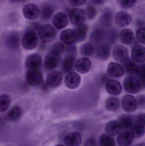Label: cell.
Returning a JSON list of instances; mask_svg holds the SVG:
<instances>
[{"label":"cell","mask_w":145,"mask_h":146,"mask_svg":"<svg viewBox=\"0 0 145 146\" xmlns=\"http://www.w3.org/2000/svg\"><path fill=\"white\" fill-rule=\"evenodd\" d=\"M38 38L34 30H28L23 36L21 41L22 46L24 49L31 50L37 46Z\"/></svg>","instance_id":"obj_1"},{"label":"cell","mask_w":145,"mask_h":146,"mask_svg":"<svg viewBox=\"0 0 145 146\" xmlns=\"http://www.w3.org/2000/svg\"><path fill=\"white\" fill-rule=\"evenodd\" d=\"M38 36L43 42H52L56 36V31L50 24H46L41 26L38 30Z\"/></svg>","instance_id":"obj_2"},{"label":"cell","mask_w":145,"mask_h":146,"mask_svg":"<svg viewBox=\"0 0 145 146\" xmlns=\"http://www.w3.org/2000/svg\"><path fill=\"white\" fill-rule=\"evenodd\" d=\"M68 16L71 23L75 26H78L84 23L86 12L81 9L73 8L69 10Z\"/></svg>","instance_id":"obj_3"},{"label":"cell","mask_w":145,"mask_h":146,"mask_svg":"<svg viewBox=\"0 0 145 146\" xmlns=\"http://www.w3.org/2000/svg\"><path fill=\"white\" fill-rule=\"evenodd\" d=\"M123 86L127 92L131 94L137 93L142 88L141 83L137 77L130 76L124 79Z\"/></svg>","instance_id":"obj_4"},{"label":"cell","mask_w":145,"mask_h":146,"mask_svg":"<svg viewBox=\"0 0 145 146\" xmlns=\"http://www.w3.org/2000/svg\"><path fill=\"white\" fill-rule=\"evenodd\" d=\"M26 80L30 86H37L42 82L43 76L39 69L27 70L26 73Z\"/></svg>","instance_id":"obj_5"},{"label":"cell","mask_w":145,"mask_h":146,"mask_svg":"<svg viewBox=\"0 0 145 146\" xmlns=\"http://www.w3.org/2000/svg\"><path fill=\"white\" fill-rule=\"evenodd\" d=\"M113 58L120 63H124L129 60V51L127 48L122 45H116L112 52Z\"/></svg>","instance_id":"obj_6"},{"label":"cell","mask_w":145,"mask_h":146,"mask_svg":"<svg viewBox=\"0 0 145 146\" xmlns=\"http://www.w3.org/2000/svg\"><path fill=\"white\" fill-rule=\"evenodd\" d=\"M121 105L123 110L126 112L132 113L138 108L137 100L133 95H125L123 98Z\"/></svg>","instance_id":"obj_7"},{"label":"cell","mask_w":145,"mask_h":146,"mask_svg":"<svg viewBox=\"0 0 145 146\" xmlns=\"http://www.w3.org/2000/svg\"><path fill=\"white\" fill-rule=\"evenodd\" d=\"M24 16L28 20L36 19L40 13V9L38 6L33 3H29L25 5L22 9Z\"/></svg>","instance_id":"obj_8"},{"label":"cell","mask_w":145,"mask_h":146,"mask_svg":"<svg viewBox=\"0 0 145 146\" xmlns=\"http://www.w3.org/2000/svg\"><path fill=\"white\" fill-rule=\"evenodd\" d=\"M124 67L116 62H110L107 67V74L109 76L113 78L122 77L125 73Z\"/></svg>","instance_id":"obj_9"},{"label":"cell","mask_w":145,"mask_h":146,"mask_svg":"<svg viewBox=\"0 0 145 146\" xmlns=\"http://www.w3.org/2000/svg\"><path fill=\"white\" fill-rule=\"evenodd\" d=\"M66 86L71 89L77 88L81 82V77L80 75L74 72L68 73L65 78Z\"/></svg>","instance_id":"obj_10"},{"label":"cell","mask_w":145,"mask_h":146,"mask_svg":"<svg viewBox=\"0 0 145 146\" xmlns=\"http://www.w3.org/2000/svg\"><path fill=\"white\" fill-rule=\"evenodd\" d=\"M42 60L40 55L32 54L28 56L26 60L25 66L27 70L39 69L41 66Z\"/></svg>","instance_id":"obj_11"},{"label":"cell","mask_w":145,"mask_h":146,"mask_svg":"<svg viewBox=\"0 0 145 146\" xmlns=\"http://www.w3.org/2000/svg\"><path fill=\"white\" fill-rule=\"evenodd\" d=\"M132 21V18L130 15L125 11L118 12L115 15V23L120 27L127 26L131 24Z\"/></svg>","instance_id":"obj_12"},{"label":"cell","mask_w":145,"mask_h":146,"mask_svg":"<svg viewBox=\"0 0 145 146\" xmlns=\"http://www.w3.org/2000/svg\"><path fill=\"white\" fill-rule=\"evenodd\" d=\"M60 61V56L50 52L47 54L45 58L44 62L45 68L47 70H52L56 69L59 66Z\"/></svg>","instance_id":"obj_13"},{"label":"cell","mask_w":145,"mask_h":146,"mask_svg":"<svg viewBox=\"0 0 145 146\" xmlns=\"http://www.w3.org/2000/svg\"><path fill=\"white\" fill-rule=\"evenodd\" d=\"M106 89L109 94L119 95L121 93L122 86L120 82L114 79H109L106 82Z\"/></svg>","instance_id":"obj_14"},{"label":"cell","mask_w":145,"mask_h":146,"mask_svg":"<svg viewBox=\"0 0 145 146\" xmlns=\"http://www.w3.org/2000/svg\"><path fill=\"white\" fill-rule=\"evenodd\" d=\"M60 38L62 42L68 45H72L77 41L75 31L72 29H66L62 31Z\"/></svg>","instance_id":"obj_15"},{"label":"cell","mask_w":145,"mask_h":146,"mask_svg":"<svg viewBox=\"0 0 145 146\" xmlns=\"http://www.w3.org/2000/svg\"><path fill=\"white\" fill-rule=\"evenodd\" d=\"M62 73L59 71H54L48 75L47 79V85L50 87H58L62 83Z\"/></svg>","instance_id":"obj_16"},{"label":"cell","mask_w":145,"mask_h":146,"mask_svg":"<svg viewBox=\"0 0 145 146\" xmlns=\"http://www.w3.org/2000/svg\"><path fill=\"white\" fill-rule=\"evenodd\" d=\"M91 67V61L87 57H83L78 59L75 65L76 70L82 74H87L88 72Z\"/></svg>","instance_id":"obj_17"},{"label":"cell","mask_w":145,"mask_h":146,"mask_svg":"<svg viewBox=\"0 0 145 146\" xmlns=\"http://www.w3.org/2000/svg\"><path fill=\"white\" fill-rule=\"evenodd\" d=\"M132 60L136 63H143L145 62V48L140 45H135L131 51Z\"/></svg>","instance_id":"obj_18"},{"label":"cell","mask_w":145,"mask_h":146,"mask_svg":"<svg viewBox=\"0 0 145 146\" xmlns=\"http://www.w3.org/2000/svg\"><path fill=\"white\" fill-rule=\"evenodd\" d=\"M134 139L130 129H125L121 132L117 138V143L119 146H129Z\"/></svg>","instance_id":"obj_19"},{"label":"cell","mask_w":145,"mask_h":146,"mask_svg":"<svg viewBox=\"0 0 145 146\" xmlns=\"http://www.w3.org/2000/svg\"><path fill=\"white\" fill-rule=\"evenodd\" d=\"M52 23L54 27L59 30L65 28L68 25L67 16L64 13L59 12L53 18Z\"/></svg>","instance_id":"obj_20"},{"label":"cell","mask_w":145,"mask_h":146,"mask_svg":"<svg viewBox=\"0 0 145 146\" xmlns=\"http://www.w3.org/2000/svg\"><path fill=\"white\" fill-rule=\"evenodd\" d=\"M81 141V135L77 132L70 133L64 139V143L66 146H80Z\"/></svg>","instance_id":"obj_21"},{"label":"cell","mask_w":145,"mask_h":146,"mask_svg":"<svg viewBox=\"0 0 145 146\" xmlns=\"http://www.w3.org/2000/svg\"><path fill=\"white\" fill-rule=\"evenodd\" d=\"M76 57L74 54H68L64 58L62 62V69L65 72H72L75 67Z\"/></svg>","instance_id":"obj_22"},{"label":"cell","mask_w":145,"mask_h":146,"mask_svg":"<svg viewBox=\"0 0 145 146\" xmlns=\"http://www.w3.org/2000/svg\"><path fill=\"white\" fill-rule=\"evenodd\" d=\"M123 129L118 120H114L108 123L106 127V130L109 135L115 136L119 134Z\"/></svg>","instance_id":"obj_23"},{"label":"cell","mask_w":145,"mask_h":146,"mask_svg":"<svg viewBox=\"0 0 145 146\" xmlns=\"http://www.w3.org/2000/svg\"><path fill=\"white\" fill-rule=\"evenodd\" d=\"M119 38L122 43L128 45L133 42L135 39L134 34L131 29L124 28L120 32Z\"/></svg>","instance_id":"obj_24"},{"label":"cell","mask_w":145,"mask_h":146,"mask_svg":"<svg viewBox=\"0 0 145 146\" xmlns=\"http://www.w3.org/2000/svg\"><path fill=\"white\" fill-rule=\"evenodd\" d=\"M125 72L130 76H137L139 70L140 66L133 60L129 59L123 63Z\"/></svg>","instance_id":"obj_25"},{"label":"cell","mask_w":145,"mask_h":146,"mask_svg":"<svg viewBox=\"0 0 145 146\" xmlns=\"http://www.w3.org/2000/svg\"><path fill=\"white\" fill-rule=\"evenodd\" d=\"M6 44L8 47L12 49L18 48L19 46L20 36L18 33L12 32L7 36Z\"/></svg>","instance_id":"obj_26"},{"label":"cell","mask_w":145,"mask_h":146,"mask_svg":"<svg viewBox=\"0 0 145 146\" xmlns=\"http://www.w3.org/2000/svg\"><path fill=\"white\" fill-rule=\"evenodd\" d=\"M96 55L100 60H107L110 55V48L106 44H101L95 50Z\"/></svg>","instance_id":"obj_27"},{"label":"cell","mask_w":145,"mask_h":146,"mask_svg":"<svg viewBox=\"0 0 145 146\" xmlns=\"http://www.w3.org/2000/svg\"><path fill=\"white\" fill-rule=\"evenodd\" d=\"M120 100L116 97H110L106 100L105 102L106 108L110 111H116L120 108Z\"/></svg>","instance_id":"obj_28"},{"label":"cell","mask_w":145,"mask_h":146,"mask_svg":"<svg viewBox=\"0 0 145 146\" xmlns=\"http://www.w3.org/2000/svg\"><path fill=\"white\" fill-rule=\"evenodd\" d=\"M23 110L20 106H13L7 114V117L9 121H18L22 116Z\"/></svg>","instance_id":"obj_29"},{"label":"cell","mask_w":145,"mask_h":146,"mask_svg":"<svg viewBox=\"0 0 145 146\" xmlns=\"http://www.w3.org/2000/svg\"><path fill=\"white\" fill-rule=\"evenodd\" d=\"M88 30V26L85 23L76 27L75 31L77 37V42H82L86 39Z\"/></svg>","instance_id":"obj_30"},{"label":"cell","mask_w":145,"mask_h":146,"mask_svg":"<svg viewBox=\"0 0 145 146\" xmlns=\"http://www.w3.org/2000/svg\"><path fill=\"white\" fill-rule=\"evenodd\" d=\"M95 51L94 45L92 43H86L83 44L80 48V54L85 57L92 56Z\"/></svg>","instance_id":"obj_31"},{"label":"cell","mask_w":145,"mask_h":146,"mask_svg":"<svg viewBox=\"0 0 145 146\" xmlns=\"http://www.w3.org/2000/svg\"><path fill=\"white\" fill-rule=\"evenodd\" d=\"M118 121L120 122L123 129H128L132 127L134 124V119L129 115H122L119 117Z\"/></svg>","instance_id":"obj_32"},{"label":"cell","mask_w":145,"mask_h":146,"mask_svg":"<svg viewBox=\"0 0 145 146\" xmlns=\"http://www.w3.org/2000/svg\"><path fill=\"white\" fill-rule=\"evenodd\" d=\"M112 14L110 11L104 12L100 18V21L101 25L104 27L110 26L112 23Z\"/></svg>","instance_id":"obj_33"},{"label":"cell","mask_w":145,"mask_h":146,"mask_svg":"<svg viewBox=\"0 0 145 146\" xmlns=\"http://www.w3.org/2000/svg\"><path fill=\"white\" fill-rule=\"evenodd\" d=\"M130 130L134 138L138 139L144 135L145 127L137 123H135L130 128Z\"/></svg>","instance_id":"obj_34"},{"label":"cell","mask_w":145,"mask_h":146,"mask_svg":"<svg viewBox=\"0 0 145 146\" xmlns=\"http://www.w3.org/2000/svg\"><path fill=\"white\" fill-rule=\"evenodd\" d=\"M100 146H116L115 140L109 134H103L99 139Z\"/></svg>","instance_id":"obj_35"},{"label":"cell","mask_w":145,"mask_h":146,"mask_svg":"<svg viewBox=\"0 0 145 146\" xmlns=\"http://www.w3.org/2000/svg\"><path fill=\"white\" fill-rule=\"evenodd\" d=\"M105 36L104 31L101 29L94 30L92 33L91 39L92 42L95 43H98L104 40Z\"/></svg>","instance_id":"obj_36"},{"label":"cell","mask_w":145,"mask_h":146,"mask_svg":"<svg viewBox=\"0 0 145 146\" xmlns=\"http://www.w3.org/2000/svg\"><path fill=\"white\" fill-rule=\"evenodd\" d=\"M11 98L7 94H3L0 97V111L1 112L6 111L10 106Z\"/></svg>","instance_id":"obj_37"},{"label":"cell","mask_w":145,"mask_h":146,"mask_svg":"<svg viewBox=\"0 0 145 146\" xmlns=\"http://www.w3.org/2000/svg\"><path fill=\"white\" fill-rule=\"evenodd\" d=\"M54 13V9L51 5L47 4L42 8L41 10V15L44 20L49 19Z\"/></svg>","instance_id":"obj_38"},{"label":"cell","mask_w":145,"mask_h":146,"mask_svg":"<svg viewBox=\"0 0 145 146\" xmlns=\"http://www.w3.org/2000/svg\"><path fill=\"white\" fill-rule=\"evenodd\" d=\"M66 47L64 44L61 42L55 43L51 48L50 52L60 56L62 54L65 50Z\"/></svg>","instance_id":"obj_39"},{"label":"cell","mask_w":145,"mask_h":146,"mask_svg":"<svg viewBox=\"0 0 145 146\" xmlns=\"http://www.w3.org/2000/svg\"><path fill=\"white\" fill-rule=\"evenodd\" d=\"M136 77L139 80L142 88H145V63L140 66L138 73Z\"/></svg>","instance_id":"obj_40"},{"label":"cell","mask_w":145,"mask_h":146,"mask_svg":"<svg viewBox=\"0 0 145 146\" xmlns=\"http://www.w3.org/2000/svg\"><path fill=\"white\" fill-rule=\"evenodd\" d=\"M136 0H118V3L120 7L127 9L133 7L136 3Z\"/></svg>","instance_id":"obj_41"},{"label":"cell","mask_w":145,"mask_h":146,"mask_svg":"<svg viewBox=\"0 0 145 146\" xmlns=\"http://www.w3.org/2000/svg\"><path fill=\"white\" fill-rule=\"evenodd\" d=\"M86 16L89 20H93L94 19L97 14L96 9L93 6H89L86 8L85 11Z\"/></svg>","instance_id":"obj_42"},{"label":"cell","mask_w":145,"mask_h":146,"mask_svg":"<svg viewBox=\"0 0 145 146\" xmlns=\"http://www.w3.org/2000/svg\"><path fill=\"white\" fill-rule=\"evenodd\" d=\"M137 40L140 43L145 44V27H141L136 32Z\"/></svg>","instance_id":"obj_43"},{"label":"cell","mask_w":145,"mask_h":146,"mask_svg":"<svg viewBox=\"0 0 145 146\" xmlns=\"http://www.w3.org/2000/svg\"><path fill=\"white\" fill-rule=\"evenodd\" d=\"M138 104V108L140 109H145V94L138 95L136 98Z\"/></svg>","instance_id":"obj_44"},{"label":"cell","mask_w":145,"mask_h":146,"mask_svg":"<svg viewBox=\"0 0 145 146\" xmlns=\"http://www.w3.org/2000/svg\"><path fill=\"white\" fill-rule=\"evenodd\" d=\"M135 123L145 127V113L139 114L135 119Z\"/></svg>","instance_id":"obj_45"},{"label":"cell","mask_w":145,"mask_h":146,"mask_svg":"<svg viewBox=\"0 0 145 146\" xmlns=\"http://www.w3.org/2000/svg\"><path fill=\"white\" fill-rule=\"evenodd\" d=\"M87 0H69L71 5L75 7H78L83 5L86 3Z\"/></svg>","instance_id":"obj_46"},{"label":"cell","mask_w":145,"mask_h":146,"mask_svg":"<svg viewBox=\"0 0 145 146\" xmlns=\"http://www.w3.org/2000/svg\"><path fill=\"white\" fill-rule=\"evenodd\" d=\"M84 146H97V142L94 138L91 137L86 140Z\"/></svg>","instance_id":"obj_47"},{"label":"cell","mask_w":145,"mask_h":146,"mask_svg":"<svg viewBox=\"0 0 145 146\" xmlns=\"http://www.w3.org/2000/svg\"><path fill=\"white\" fill-rule=\"evenodd\" d=\"M69 46H70V47L67 49V50L69 52H70V54H73L72 53H75V52H76L77 48L75 47L72 45H69Z\"/></svg>","instance_id":"obj_48"},{"label":"cell","mask_w":145,"mask_h":146,"mask_svg":"<svg viewBox=\"0 0 145 146\" xmlns=\"http://www.w3.org/2000/svg\"><path fill=\"white\" fill-rule=\"evenodd\" d=\"M92 1L94 4L100 5L104 3L105 0H92Z\"/></svg>","instance_id":"obj_49"},{"label":"cell","mask_w":145,"mask_h":146,"mask_svg":"<svg viewBox=\"0 0 145 146\" xmlns=\"http://www.w3.org/2000/svg\"><path fill=\"white\" fill-rule=\"evenodd\" d=\"M11 1L14 3H19L23 2L25 1L26 0H10Z\"/></svg>","instance_id":"obj_50"},{"label":"cell","mask_w":145,"mask_h":146,"mask_svg":"<svg viewBox=\"0 0 145 146\" xmlns=\"http://www.w3.org/2000/svg\"><path fill=\"white\" fill-rule=\"evenodd\" d=\"M135 146H145V143H141V144L136 145Z\"/></svg>","instance_id":"obj_51"},{"label":"cell","mask_w":145,"mask_h":146,"mask_svg":"<svg viewBox=\"0 0 145 146\" xmlns=\"http://www.w3.org/2000/svg\"><path fill=\"white\" fill-rule=\"evenodd\" d=\"M55 146H65L64 145H62V144H58V145H56Z\"/></svg>","instance_id":"obj_52"}]
</instances>
